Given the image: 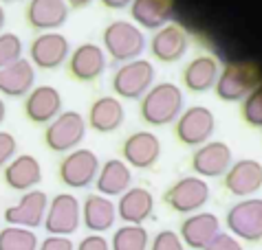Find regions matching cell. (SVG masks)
<instances>
[{"instance_id": "obj_1", "label": "cell", "mask_w": 262, "mask_h": 250, "mask_svg": "<svg viewBox=\"0 0 262 250\" xmlns=\"http://www.w3.org/2000/svg\"><path fill=\"white\" fill-rule=\"evenodd\" d=\"M185 106V97L177 84L163 82L155 84L148 92L141 97V119L148 125L155 128H163V125L177 121Z\"/></svg>"}, {"instance_id": "obj_2", "label": "cell", "mask_w": 262, "mask_h": 250, "mask_svg": "<svg viewBox=\"0 0 262 250\" xmlns=\"http://www.w3.org/2000/svg\"><path fill=\"white\" fill-rule=\"evenodd\" d=\"M262 82V70L253 62H229L218 75L216 97L227 104L243 101Z\"/></svg>"}, {"instance_id": "obj_3", "label": "cell", "mask_w": 262, "mask_h": 250, "mask_svg": "<svg viewBox=\"0 0 262 250\" xmlns=\"http://www.w3.org/2000/svg\"><path fill=\"white\" fill-rule=\"evenodd\" d=\"M104 48L111 55V60L128 64L139 60V55L145 51V35L139 27L126 20H115L104 29Z\"/></svg>"}, {"instance_id": "obj_4", "label": "cell", "mask_w": 262, "mask_h": 250, "mask_svg": "<svg viewBox=\"0 0 262 250\" xmlns=\"http://www.w3.org/2000/svg\"><path fill=\"white\" fill-rule=\"evenodd\" d=\"M86 136V121L75 110L60 112L45 130V145L55 154H69L77 149Z\"/></svg>"}, {"instance_id": "obj_5", "label": "cell", "mask_w": 262, "mask_h": 250, "mask_svg": "<svg viewBox=\"0 0 262 250\" xmlns=\"http://www.w3.org/2000/svg\"><path fill=\"white\" fill-rule=\"evenodd\" d=\"M99 158L93 149H77L69 152L67 156L60 160L57 165V176H60V182L69 189H86L93 185V180L97 178L99 173Z\"/></svg>"}, {"instance_id": "obj_6", "label": "cell", "mask_w": 262, "mask_h": 250, "mask_svg": "<svg viewBox=\"0 0 262 250\" xmlns=\"http://www.w3.org/2000/svg\"><path fill=\"white\" fill-rule=\"evenodd\" d=\"M214 130H216V119L212 110L205 106H192L181 112V116L177 119L174 134H177L179 143L187 147H201L212 138Z\"/></svg>"}, {"instance_id": "obj_7", "label": "cell", "mask_w": 262, "mask_h": 250, "mask_svg": "<svg viewBox=\"0 0 262 250\" xmlns=\"http://www.w3.org/2000/svg\"><path fill=\"white\" fill-rule=\"evenodd\" d=\"M155 82V66L148 60H135L119 66L113 75V90L121 99H141Z\"/></svg>"}, {"instance_id": "obj_8", "label": "cell", "mask_w": 262, "mask_h": 250, "mask_svg": "<svg viewBox=\"0 0 262 250\" xmlns=\"http://www.w3.org/2000/svg\"><path fill=\"white\" fill-rule=\"evenodd\" d=\"M82 224V204L73 193H57L47 207L45 229L49 235L69 237Z\"/></svg>"}, {"instance_id": "obj_9", "label": "cell", "mask_w": 262, "mask_h": 250, "mask_svg": "<svg viewBox=\"0 0 262 250\" xmlns=\"http://www.w3.org/2000/svg\"><path fill=\"white\" fill-rule=\"evenodd\" d=\"M163 200L177 213H194L209 200V187L199 176H185L165 191Z\"/></svg>"}, {"instance_id": "obj_10", "label": "cell", "mask_w": 262, "mask_h": 250, "mask_svg": "<svg viewBox=\"0 0 262 250\" xmlns=\"http://www.w3.org/2000/svg\"><path fill=\"white\" fill-rule=\"evenodd\" d=\"M227 229L245 241L262 239V197H247L227 211Z\"/></svg>"}, {"instance_id": "obj_11", "label": "cell", "mask_w": 262, "mask_h": 250, "mask_svg": "<svg viewBox=\"0 0 262 250\" xmlns=\"http://www.w3.org/2000/svg\"><path fill=\"white\" fill-rule=\"evenodd\" d=\"M71 55V44L67 40V35L49 31L40 33L38 38H33L31 46H29V57H31L33 68L38 66L42 70H55L69 60Z\"/></svg>"}, {"instance_id": "obj_12", "label": "cell", "mask_w": 262, "mask_h": 250, "mask_svg": "<svg viewBox=\"0 0 262 250\" xmlns=\"http://www.w3.org/2000/svg\"><path fill=\"white\" fill-rule=\"evenodd\" d=\"M47 207H49V197L45 191L31 189L20 197L18 204L5 209V222L9 226H20V229L33 231L40 224H45Z\"/></svg>"}, {"instance_id": "obj_13", "label": "cell", "mask_w": 262, "mask_h": 250, "mask_svg": "<svg viewBox=\"0 0 262 250\" xmlns=\"http://www.w3.org/2000/svg\"><path fill=\"white\" fill-rule=\"evenodd\" d=\"M69 77L75 82L89 84L101 77V72L106 70V53L104 48L97 46L93 42H84L69 55Z\"/></svg>"}, {"instance_id": "obj_14", "label": "cell", "mask_w": 262, "mask_h": 250, "mask_svg": "<svg viewBox=\"0 0 262 250\" xmlns=\"http://www.w3.org/2000/svg\"><path fill=\"white\" fill-rule=\"evenodd\" d=\"M161 154V141L152 132H135L121 145L123 163L135 169H150L157 165Z\"/></svg>"}, {"instance_id": "obj_15", "label": "cell", "mask_w": 262, "mask_h": 250, "mask_svg": "<svg viewBox=\"0 0 262 250\" xmlns=\"http://www.w3.org/2000/svg\"><path fill=\"white\" fill-rule=\"evenodd\" d=\"M192 169L199 173V178H218L225 176L231 167V149L223 141H207L192 154Z\"/></svg>"}, {"instance_id": "obj_16", "label": "cell", "mask_w": 262, "mask_h": 250, "mask_svg": "<svg viewBox=\"0 0 262 250\" xmlns=\"http://www.w3.org/2000/svg\"><path fill=\"white\" fill-rule=\"evenodd\" d=\"M62 112V94L53 86H33L25 97V116L35 125L51 123Z\"/></svg>"}, {"instance_id": "obj_17", "label": "cell", "mask_w": 262, "mask_h": 250, "mask_svg": "<svg viewBox=\"0 0 262 250\" xmlns=\"http://www.w3.org/2000/svg\"><path fill=\"white\" fill-rule=\"evenodd\" d=\"M187 38L185 29L179 24H165L161 29H157V33L150 40V53L155 60L163 64H174L187 53Z\"/></svg>"}, {"instance_id": "obj_18", "label": "cell", "mask_w": 262, "mask_h": 250, "mask_svg": "<svg viewBox=\"0 0 262 250\" xmlns=\"http://www.w3.org/2000/svg\"><path fill=\"white\" fill-rule=\"evenodd\" d=\"M25 20L33 31H55L69 20V5L64 0H29Z\"/></svg>"}, {"instance_id": "obj_19", "label": "cell", "mask_w": 262, "mask_h": 250, "mask_svg": "<svg viewBox=\"0 0 262 250\" xmlns=\"http://www.w3.org/2000/svg\"><path fill=\"white\" fill-rule=\"evenodd\" d=\"M225 189L238 197L253 195L262 189V165L253 158H243L234 163L225 173Z\"/></svg>"}, {"instance_id": "obj_20", "label": "cell", "mask_w": 262, "mask_h": 250, "mask_svg": "<svg viewBox=\"0 0 262 250\" xmlns=\"http://www.w3.org/2000/svg\"><path fill=\"white\" fill-rule=\"evenodd\" d=\"M3 180L5 185L13 189V191H31L33 187H38L42 182V167L40 160L31 156V154H20L5 165L3 171Z\"/></svg>"}, {"instance_id": "obj_21", "label": "cell", "mask_w": 262, "mask_h": 250, "mask_svg": "<svg viewBox=\"0 0 262 250\" xmlns=\"http://www.w3.org/2000/svg\"><path fill=\"white\" fill-rule=\"evenodd\" d=\"M33 84H35V68L25 57L0 68V94H5V97H13V99L27 97L33 90Z\"/></svg>"}, {"instance_id": "obj_22", "label": "cell", "mask_w": 262, "mask_h": 250, "mask_svg": "<svg viewBox=\"0 0 262 250\" xmlns=\"http://www.w3.org/2000/svg\"><path fill=\"white\" fill-rule=\"evenodd\" d=\"M221 233V222L214 213H194L181 224V241L194 250H203Z\"/></svg>"}, {"instance_id": "obj_23", "label": "cell", "mask_w": 262, "mask_h": 250, "mask_svg": "<svg viewBox=\"0 0 262 250\" xmlns=\"http://www.w3.org/2000/svg\"><path fill=\"white\" fill-rule=\"evenodd\" d=\"M218 75H221V66H218L216 57L199 55V57H194L192 62L185 64L183 72H181V79H183L187 90L207 92V90H212V88L216 86Z\"/></svg>"}, {"instance_id": "obj_24", "label": "cell", "mask_w": 262, "mask_h": 250, "mask_svg": "<svg viewBox=\"0 0 262 250\" xmlns=\"http://www.w3.org/2000/svg\"><path fill=\"white\" fill-rule=\"evenodd\" d=\"M115 209H117V215L126 224L141 226L145 219L152 215V211H155V197H152L148 189L133 187V189H128L126 193H121L119 204Z\"/></svg>"}, {"instance_id": "obj_25", "label": "cell", "mask_w": 262, "mask_h": 250, "mask_svg": "<svg viewBox=\"0 0 262 250\" xmlns=\"http://www.w3.org/2000/svg\"><path fill=\"white\" fill-rule=\"evenodd\" d=\"M123 119H126V110L117 97H99L89 108V125L99 134H111L119 130Z\"/></svg>"}, {"instance_id": "obj_26", "label": "cell", "mask_w": 262, "mask_h": 250, "mask_svg": "<svg viewBox=\"0 0 262 250\" xmlns=\"http://www.w3.org/2000/svg\"><path fill=\"white\" fill-rule=\"evenodd\" d=\"M115 219H117V209L111 202V197H104L99 193H93L84 200L82 207V222L93 235L106 233L113 229Z\"/></svg>"}, {"instance_id": "obj_27", "label": "cell", "mask_w": 262, "mask_h": 250, "mask_svg": "<svg viewBox=\"0 0 262 250\" xmlns=\"http://www.w3.org/2000/svg\"><path fill=\"white\" fill-rule=\"evenodd\" d=\"M130 182H133L130 167L119 158H111L99 167V173L95 178V187L99 191V195L113 197V195L126 193L130 189Z\"/></svg>"}, {"instance_id": "obj_28", "label": "cell", "mask_w": 262, "mask_h": 250, "mask_svg": "<svg viewBox=\"0 0 262 250\" xmlns=\"http://www.w3.org/2000/svg\"><path fill=\"white\" fill-rule=\"evenodd\" d=\"M174 0H133L130 3V16L143 29H161L167 24V20L172 18Z\"/></svg>"}, {"instance_id": "obj_29", "label": "cell", "mask_w": 262, "mask_h": 250, "mask_svg": "<svg viewBox=\"0 0 262 250\" xmlns=\"http://www.w3.org/2000/svg\"><path fill=\"white\" fill-rule=\"evenodd\" d=\"M148 244H150V237L143 226L126 224L115 231L111 250H148Z\"/></svg>"}, {"instance_id": "obj_30", "label": "cell", "mask_w": 262, "mask_h": 250, "mask_svg": "<svg viewBox=\"0 0 262 250\" xmlns=\"http://www.w3.org/2000/svg\"><path fill=\"white\" fill-rule=\"evenodd\" d=\"M0 250H38V237L29 229L7 226L0 231Z\"/></svg>"}, {"instance_id": "obj_31", "label": "cell", "mask_w": 262, "mask_h": 250, "mask_svg": "<svg viewBox=\"0 0 262 250\" xmlns=\"http://www.w3.org/2000/svg\"><path fill=\"white\" fill-rule=\"evenodd\" d=\"M240 114H243V119L249 128L262 130V82L243 99Z\"/></svg>"}, {"instance_id": "obj_32", "label": "cell", "mask_w": 262, "mask_h": 250, "mask_svg": "<svg viewBox=\"0 0 262 250\" xmlns=\"http://www.w3.org/2000/svg\"><path fill=\"white\" fill-rule=\"evenodd\" d=\"M23 57V40L11 31L0 33V68L18 62Z\"/></svg>"}, {"instance_id": "obj_33", "label": "cell", "mask_w": 262, "mask_h": 250, "mask_svg": "<svg viewBox=\"0 0 262 250\" xmlns=\"http://www.w3.org/2000/svg\"><path fill=\"white\" fill-rule=\"evenodd\" d=\"M150 250H185V248H183V241H181L179 233L161 231V233H157L155 239H152Z\"/></svg>"}, {"instance_id": "obj_34", "label": "cell", "mask_w": 262, "mask_h": 250, "mask_svg": "<svg viewBox=\"0 0 262 250\" xmlns=\"http://www.w3.org/2000/svg\"><path fill=\"white\" fill-rule=\"evenodd\" d=\"M16 152H18L16 136L11 132H0V169H5L7 163H11L16 158Z\"/></svg>"}, {"instance_id": "obj_35", "label": "cell", "mask_w": 262, "mask_h": 250, "mask_svg": "<svg viewBox=\"0 0 262 250\" xmlns=\"http://www.w3.org/2000/svg\"><path fill=\"white\" fill-rule=\"evenodd\" d=\"M203 250H243L240 241L229 233H218L216 237L209 241V244L203 248Z\"/></svg>"}, {"instance_id": "obj_36", "label": "cell", "mask_w": 262, "mask_h": 250, "mask_svg": "<svg viewBox=\"0 0 262 250\" xmlns=\"http://www.w3.org/2000/svg\"><path fill=\"white\" fill-rule=\"evenodd\" d=\"M38 250H75L73 241L69 237H57V235H49V237L38 244Z\"/></svg>"}, {"instance_id": "obj_37", "label": "cell", "mask_w": 262, "mask_h": 250, "mask_svg": "<svg viewBox=\"0 0 262 250\" xmlns=\"http://www.w3.org/2000/svg\"><path fill=\"white\" fill-rule=\"evenodd\" d=\"M77 250H111V244L101 235H89V237H84L79 241Z\"/></svg>"}, {"instance_id": "obj_38", "label": "cell", "mask_w": 262, "mask_h": 250, "mask_svg": "<svg viewBox=\"0 0 262 250\" xmlns=\"http://www.w3.org/2000/svg\"><path fill=\"white\" fill-rule=\"evenodd\" d=\"M133 0H101V5L106 7V9H123V7H128Z\"/></svg>"}, {"instance_id": "obj_39", "label": "cell", "mask_w": 262, "mask_h": 250, "mask_svg": "<svg viewBox=\"0 0 262 250\" xmlns=\"http://www.w3.org/2000/svg\"><path fill=\"white\" fill-rule=\"evenodd\" d=\"M69 7H73V9H84V7H89L93 0H64Z\"/></svg>"}, {"instance_id": "obj_40", "label": "cell", "mask_w": 262, "mask_h": 250, "mask_svg": "<svg viewBox=\"0 0 262 250\" xmlns=\"http://www.w3.org/2000/svg\"><path fill=\"white\" fill-rule=\"evenodd\" d=\"M5 116H7V106H5V101H3V97H0V125H3V121H5Z\"/></svg>"}, {"instance_id": "obj_41", "label": "cell", "mask_w": 262, "mask_h": 250, "mask_svg": "<svg viewBox=\"0 0 262 250\" xmlns=\"http://www.w3.org/2000/svg\"><path fill=\"white\" fill-rule=\"evenodd\" d=\"M5 22H7V13H5V9H3V5H0V33H3Z\"/></svg>"}, {"instance_id": "obj_42", "label": "cell", "mask_w": 262, "mask_h": 250, "mask_svg": "<svg viewBox=\"0 0 262 250\" xmlns=\"http://www.w3.org/2000/svg\"><path fill=\"white\" fill-rule=\"evenodd\" d=\"M0 3H13V0H0Z\"/></svg>"}]
</instances>
